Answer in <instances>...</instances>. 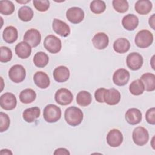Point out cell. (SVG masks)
I'll return each instance as SVG.
<instances>
[{"label":"cell","mask_w":155,"mask_h":155,"mask_svg":"<svg viewBox=\"0 0 155 155\" xmlns=\"http://www.w3.org/2000/svg\"><path fill=\"white\" fill-rule=\"evenodd\" d=\"M55 101L61 105H67L71 103L73 95L69 90L62 88L56 91L54 94Z\"/></svg>","instance_id":"obj_7"},{"label":"cell","mask_w":155,"mask_h":155,"mask_svg":"<svg viewBox=\"0 0 155 155\" xmlns=\"http://www.w3.org/2000/svg\"><path fill=\"white\" fill-rule=\"evenodd\" d=\"M0 154L1 155H4V154H12L13 153L10 150H9L8 149H2V150H1Z\"/></svg>","instance_id":"obj_42"},{"label":"cell","mask_w":155,"mask_h":155,"mask_svg":"<svg viewBox=\"0 0 155 155\" xmlns=\"http://www.w3.org/2000/svg\"><path fill=\"white\" fill-rule=\"evenodd\" d=\"M106 89L105 88H99L97 89L94 92L95 99L97 102L99 103H104V95Z\"/></svg>","instance_id":"obj_39"},{"label":"cell","mask_w":155,"mask_h":155,"mask_svg":"<svg viewBox=\"0 0 155 155\" xmlns=\"http://www.w3.org/2000/svg\"><path fill=\"white\" fill-rule=\"evenodd\" d=\"M52 28L54 31L62 37H67L70 34L69 25L59 19L54 18L52 23Z\"/></svg>","instance_id":"obj_14"},{"label":"cell","mask_w":155,"mask_h":155,"mask_svg":"<svg viewBox=\"0 0 155 155\" xmlns=\"http://www.w3.org/2000/svg\"><path fill=\"white\" fill-rule=\"evenodd\" d=\"M33 4L35 8L41 12H44L50 7V1L48 0H33Z\"/></svg>","instance_id":"obj_37"},{"label":"cell","mask_w":155,"mask_h":155,"mask_svg":"<svg viewBox=\"0 0 155 155\" xmlns=\"http://www.w3.org/2000/svg\"><path fill=\"white\" fill-rule=\"evenodd\" d=\"M31 53V46L24 41L19 42L15 47V53L19 58L27 59L30 56Z\"/></svg>","instance_id":"obj_21"},{"label":"cell","mask_w":155,"mask_h":155,"mask_svg":"<svg viewBox=\"0 0 155 155\" xmlns=\"http://www.w3.org/2000/svg\"><path fill=\"white\" fill-rule=\"evenodd\" d=\"M146 121L151 125L155 124V108L152 107L148 109L145 113Z\"/></svg>","instance_id":"obj_38"},{"label":"cell","mask_w":155,"mask_h":155,"mask_svg":"<svg viewBox=\"0 0 155 155\" xmlns=\"http://www.w3.org/2000/svg\"><path fill=\"white\" fill-rule=\"evenodd\" d=\"M44 48L50 53H59L62 48V42L59 38L53 35L47 36L43 42Z\"/></svg>","instance_id":"obj_4"},{"label":"cell","mask_w":155,"mask_h":155,"mask_svg":"<svg viewBox=\"0 0 155 155\" xmlns=\"http://www.w3.org/2000/svg\"><path fill=\"white\" fill-rule=\"evenodd\" d=\"M153 42V35L147 30H142L136 35L134 42L140 48H145L150 47Z\"/></svg>","instance_id":"obj_3"},{"label":"cell","mask_w":155,"mask_h":155,"mask_svg":"<svg viewBox=\"0 0 155 155\" xmlns=\"http://www.w3.org/2000/svg\"><path fill=\"white\" fill-rule=\"evenodd\" d=\"M155 15L154 14H153L149 18V20H148V24H149V25L150 26V27L152 28L153 30H154L155 29V27H154V25H155V23H154V19H155Z\"/></svg>","instance_id":"obj_41"},{"label":"cell","mask_w":155,"mask_h":155,"mask_svg":"<svg viewBox=\"0 0 155 155\" xmlns=\"http://www.w3.org/2000/svg\"><path fill=\"white\" fill-rule=\"evenodd\" d=\"M130 48V41L125 38H120L117 39L113 43L114 50L119 54H123L127 53Z\"/></svg>","instance_id":"obj_24"},{"label":"cell","mask_w":155,"mask_h":155,"mask_svg":"<svg viewBox=\"0 0 155 155\" xmlns=\"http://www.w3.org/2000/svg\"><path fill=\"white\" fill-rule=\"evenodd\" d=\"M121 98L120 92L115 88L106 89L104 95V101L109 105H115L117 104Z\"/></svg>","instance_id":"obj_15"},{"label":"cell","mask_w":155,"mask_h":155,"mask_svg":"<svg viewBox=\"0 0 155 155\" xmlns=\"http://www.w3.org/2000/svg\"><path fill=\"white\" fill-rule=\"evenodd\" d=\"M126 63L130 70L136 71L142 67L143 59L140 54L137 52H132L127 56Z\"/></svg>","instance_id":"obj_9"},{"label":"cell","mask_w":155,"mask_h":155,"mask_svg":"<svg viewBox=\"0 0 155 155\" xmlns=\"http://www.w3.org/2000/svg\"><path fill=\"white\" fill-rule=\"evenodd\" d=\"M122 26L128 31H133L139 25V18L134 14H128L122 20Z\"/></svg>","instance_id":"obj_20"},{"label":"cell","mask_w":155,"mask_h":155,"mask_svg":"<svg viewBox=\"0 0 155 155\" xmlns=\"http://www.w3.org/2000/svg\"><path fill=\"white\" fill-rule=\"evenodd\" d=\"M144 90V85L140 79L133 81L129 86V91L134 96H139L143 94Z\"/></svg>","instance_id":"obj_31"},{"label":"cell","mask_w":155,"mask_h":155,"mask_svg":"<svg viewBox=\"0 0 155 155\" xmlns=\"http://www.w3.org/2000/svg\"><path fill=\"white\" fill-rule=\"evenodd\" d=\"M33 81L36 85L41 89L48 88L50 84V80L47 74L41 71H37L35 73Z\"/></svg>","instance_id":"obj_18"},{"label":"cell","mask_w":155,"mask_h":155,"mask_svg":"<svg viewBox=\"0 0 155 155\" xmlns=\"http://www.w3.org/2000/svg\"><path fill=\"white\" fill-rule=\"evenodd\" d=\"M10 120L8 114L5 113H0V132L7 131L10 126Z\"/></svg>","instance_id":"obj_36"},{"label":"cell","mask_w":155,"mask_h":155,"mask_svg":"<svg viewBox=\"0 0 155 155\" xmlns=\"http://www.w3.org/2000/svg\"><path fill=\"white\" fill-rule=\"evenodd\" d=\"M85 16L84 10L78 7L69 8L66 12V18L67 20L72 24H77L81 22Z\"/></svg>","instance_id":"obj_8"},{"label":"cell","mask_w":155,"mask_h":155,"mask_svg":"<svg viewBox=\"0 0 155 155\" xmlns=\"http://www.w3.org/2000/svg\"><path fill=\"white\" fill-rule=\"evenodd\" d=\"M33 61L35 66L39 68L45 67L48 63V56L43 51L37 52L33 57Z\"/></svg>","instance_id":"obj_29"},{"label":"cell","mask_w":155,"mask_h":155,"mask_svg":"<svg viewBox=\"0 0 155 155\" xmlns=\"http://www.w3.org/2000/svg\"><path fill=\"white\" fill-rule=\"evenodd\" d=\"M112 5L114 9L120 13L126 12L129 8L128 2L125 0H113Z\"/></svg>","instance_id":"obj_34"},{"label":"cell","mask_w":155,"mask_h":155,"mask_svg":"<svg viewBox=\"0 0 155 155\" xmlns=\"http://www.w3.org/2000/svg\"><path fill=\"white\" fill-rule=\"evenodd\" d=\"M62 111L61 108L54 104L46 105L43 110V117L48 123L58 122L61 117Z\"/></svg>","instance_id":"obj_2"},{"label":"cell","mask_w":155,"mask_h":155,"mask_svg":"<svg viewBox=\"0 0 155 155\" xmlns=\"http://www.w3.org/2000/svg\"><path fill=\"white\" fill-rule=\"evenodd\" d=\"M18 37L17 29L13 26L6 27L2 32V38L4 41L8 44L15 42Z\"/></svg>","instance_id":"obj_23"},{"label":"cell","mask_w":155,"mask_h":155,"mask_svg":"<svg viewBox=\"0 0 155 155\" xmlns=\"http://www.w3.org/2000/svg\"><path fill=\"white\" fill-rule=\"evenodd\" d=\"M92 102V96L90 92L82 90L76 96V102L81 107H87Z\"/></svg>","instance_id":"obj_28"},{"label":"cell","mask_w":155,"mask_h":155,"mask_svg":"<svg viewBox=\"0 0 155 155\" xmlns=\"http://www.w3.org/2000/svg\"><path fill=\"white\" fill-rule=\"evenodd\" d=\"M18 15L20 20L23 22H28L32 19L34 13L31 8L24 5L18 10Z\"/></svg>","instance_id":"obj_30"},{"label":"cell","mask_w":155,"mask_h":155,"mask_svg":"<svg viewBox=\"0 0 155 155\" xmlns=\"http://www.w3.org/2000/svg\"><path fill=\"white\" fill-rule=\"evenodd\" d=\"M92 43L97 50H103L107 47L109 44V38L104 32H98L92 38Z\"/></svg>","instance_id":"obj_17"},{"label":"cell","mask_w":155,"mask_h":155,"mask_svg":"<svg viewBox=\"0 0 155 155\" xmlns=\"http://www.w3.org/2000/svg\"><path fill=\"white\" fill-rule=\"evenodd\" d=\"M126 121L130 125H134L139 124L142 119V114L140 110L136 108L128 109L125 115Z\"/></svg>","instance_id":"obj_16"},{"label":"cell","mask_w":155,"mask_h":155,"mask_svg":"<svg viewBox=\"0 0 155 155\" xmlns=\"http://www.w3.org/2000/svg\"><path fill=\"white\" fill-rule=\"evenodd\" d=\"M90 8L93 13L98 15L105 12L106 9V4L103 1L94 0L91 2Z\"/></svg>","instance_id":"obj_33"},{"label":"cell","mask_w":155,"mask_h":155,"mask_svg":"<svg viewBox=\"0 0 155 155\" xmlns=\"http://www.w3.org/2000/svg\"><path fill=\"white\" fill-rule=\"evenodd\" d=\"M64 117L69 125L76 127L81 124L84 118V114L79 108L72 106L65 110Z\"/></svg>","instance_id":"obj_1"},{"label":"cell","mask_w":155,"mask_h":155,"mask_svg":"<svg viewBox=\"0 0 155 155\" xmlns=\"http://www.w3.org/2000/svg\"><path fill=\"white\" fill-rule=\"evenodd\" d=\"M1 50V56H0V61L1 62L6 63L11 61L12 58V51L7 47L1 46L0 47Z\"/></svg>","instance_id":"obj_35"},{"label":"cell","mask_w":155,"mask_h":155,"mask_svg":"<svg viewBox=\"0 0 155 155\" xmlns=\"http://www.w3.org/2000/svg\"><path fill=\"white\" fill-rule=\"evenodd\" d=\"M53 76L54 79L58 82H65L70 77L69 69L64 65H60L55 68Z\"/></svg>","instance_id":"obj_19"},{"label":"cell","mask_w":155,"mask_h":155,"mask_svg":"<svg viewBox=\"0 0 155 155\" xmlns=\"http://www.w3.org/2000/svg\"><path fill=\"white\" fill-rule=\"evenodd\" d=\"M152 7V2L150 1L147 0H139L134 5L136 12L142 15L148 14L151 11Z\"/></svg>","instance_id":"obj_25"},{"label":"cell","mask_w":155,"mask_h":155,"mask_svg":"<svg viewBox=\"0 0 155 155\" xmlns=\"http://www.w3.org/2000/svg\"><path fill=\"white\" fill-rule=\"evenodd\" d=\"M19 97L22 104H28L33 102L36 99V93L31 88H26L20 93Z\"/></svg>","instance_id":"obj_27"},{"label":"cell","mask_w":155,"mask_h":155,"mask_svg":"<svg viewBox=\"0 0 155 155\" xmlns=\"http://www.w3.org/2000/svg\"><path fill=\"white\" fill-rule=\"evenodd\" d=\"M23 39L31 47H36L41 42V35L37 29L30 28L25 33Z\"/></svg>","instance_id":"obj_11"},{"label":"cell","mask_w":155,"mask_h":155,"mask_svg":"<svg viewBox=\"0 0 155 155\" xmlns=\"http://www.w3.org/2000/svg\"><path fill=\"white\" fill-rule=\"evenodd\" d=\"M15 5L10 1H0V13L4 15H10L15 11Z\"/></svg>","instance_id":"obj_32"},{"label":"cell","mask_w":155,"mask_h":155,"mask_svg":"<svg viewBox=\"0 0 155 155\" xmlns=\"http://www.w3.org/2000/svg\"><path fill=\"white\" fill-rule=\"evenodd\" d=\"M17 105V99L15 96L10 92H6L0 97L1 107L5 110H12L15 108Z\"/></svg>","instance_id":"obj_10"},{"label":"cell","mask_w":155,"mask_h":155,"mask_svg":"<svg viewBox=\"0 0 155 155\" xmlns=\"http://www.w3.org/2000/svg\"><path fill=\"white\" fill-rule=\"evenodd\" d=\"M25 69L20 64L13 65L8 71V77L10 79L16 84L22 82L25 79Z\"/></svg>","instance_id":"obj_6"},{"label":"cell","mask_w":155,"mask_h":155,"mask_svg":"<svg viewBox=\"0 0 155 155\" xmlns=\"http://www.w3.org/2000/svg\"><path fill=\"white\" fill-rule=\"evenodd\" d=\"M130 74L125 68H119L113 74V81L117 86H124L129 81Z\"/></svg>","instance_id":"obj_13"},{"label":"cell","mask_w":155,"mask_h":155,"mask_svg":"<svg viewBox=\"0 0 155 155\" xmlns=\"http://www.w3.org/2000/svg\"><path fill=\"white\" fill-rule=\"evenodd\" d=\"M132 138L134 143L136 145L143 146L149 140L148 131L143 127H137L133 131Z\"/></svg>","instance_id":"obj_5"},{"label":"cell","mask_w":155,"mask_h":155,"mask_svg":"<svg viewBox=\"0 0 155 155\" xmlns=\"http://www.w3.org/2000/svg\"><path fill=\"white\" fill-rule=\"evenodd\" d=\"M54 155H69L70 152L65 148H57L53 153Z\"/></svg>","instance_id":"obj_40"},{"label":"cell","mask_w":155,"mask_h":155,"mask_svg":"<svg viewBox=\"0 0 155 155\" xmlns=\"http://www.w3.org/2000/svg\"><path fill=\"white\" fill-rule=\"evenodd\" d=\"M40 108L38 107H33L25 109L22 113V117L25 122L31 123L35 121L40 116Z\"/></svg>","instance_id":"obj_22"},{"label":"cell","mask_w":155,"mask_h":155,"mask_svg":"<svg viewBox=\"0 0 155 155\" xmlns=\"http://www.w3.org/2000/svg\"><path fill=\"white\" fill-rule=\"evenodd\" d=\"M142 82L145 90L147 91H153L155 90V75L151 73L143 74L140 79Z\"/></svg>","instance_id":"obj_26"},{"label":"cell","mask_w":155,"mask_h":155,"mask_svg":"<svg viewBox=\"0 0 155 155\" xmlns=\"http://www.w3.org/2000/svg\"><path fill=\"white\" fill-rule=\"evenodd\" d=\"M107 142L111 147H117L120 146L123 142V135L118 129L111 130L107 135Z\"/></svg>","instance_id":"obj_12"},{"label":"cell","mask_w":155,"mask_h":155,"mask_svg":"<svg viewBox=\"0 0 155 155\" xmlns=\"http://www.w3.org/2000/svg\"><path fill=\"white\" fill-rule=\"evenodd\" d=\"M30 0H28V1H16V2H18V3H19V4H26V3H27V2H30Z\"/></svg>","instance_id":"obj_43"}]
</instances>
